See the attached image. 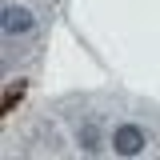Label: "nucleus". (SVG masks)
I'll use <instances>...</instances> for the list:
<instances>
[{"instance_id":"3","label":"nucleus","mask_w":160,"mask_h":160,"mask_svg":"<svg viewBox=\"0 0 160 160\" xmlns=\"http://www.w3.org/2000/svg\"><path fill=\"white\" fill-rule=\"evenodd\" d=\"M76 140L88 148V152H100V132H96V124H84V128L76 132Z\"/></svg>"},{"instance_id":"2","label":"nucleus","mask_w":160,"mask_h":160,"mask_svg":"<svg viewBox=\"0 0 160 160\" xmlns=\"http://www.w3.org/2000/svg\"><path fill=\"white\" fill-rule=\"evenodd\" d=\"M0 24H4V32H8V36H24V32L32 28V16H28V8H16V4H8Z\"/></svg>"},{"instance_id":"1","label":"nucleus","mask_w":160,"mask_h":160,"mask_svg":"<svg viewBox=\"0 0 160 160\" xmlns=\"http://www.w3.org/2000/svg\"><path fill=\"white\" fill-rule=\"evenodd\" d=\"M144 144H148V136H144V128H136V124H120L116 132H112V148H116L120 156H140Z\"/></svg>"}]
</instances>
